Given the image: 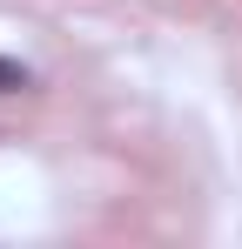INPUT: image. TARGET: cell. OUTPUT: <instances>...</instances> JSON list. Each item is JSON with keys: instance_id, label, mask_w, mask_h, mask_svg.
I'll list each match as a JSON object with an SVG mask.
<instances>
[{"instance_id": "1", "label": "cell", "mask_w": 242, "mask_h": 249, "mask_svg": "<svg viewBox=\"0 0 242 249\" xmlns=\"http://www.w3.org/2000/svg\"><path fill=\"white\" fill-rule=\"evenodd\" d=\"M20 88H34V74L20 61H0V94H20Z\"/></svg>"}]
</instances>
